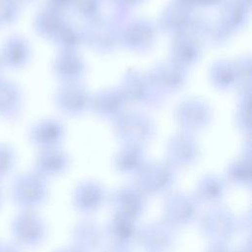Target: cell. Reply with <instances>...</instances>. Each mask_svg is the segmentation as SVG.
Returning <instances> with one entry per match:
<instances>
[{
    "label": "cell",
    "mask_w": 252,
    "mask_h": 252,
    "mask_svg": "<svg viewBox=\"0 0 252 252\" xmlns=\"http://www.w3.org/2000/svg\"><path fill=\"white\" fill-rule=\"evenodd\" d=\"M47 179L33 169L14 176L10 186V198L19 210H34L48 198Z\"/></svg>",
    "instance_id": "obj_1"
},
{
    "label": "cell",
    "mask_w": 252,
    "mask_h": 252,
    "mask_svg": "<svg viewBox=\"0 0 252 252\" xmlns=\"http://www.w3.org/2000/svg\"><path fill=\"white\" fill-rule=\"evenodd\" d=\"M47 224L34 210H19L10 221L12 241L21 249H33L47 238Z\"/></svg>",
    "instance_id": "obj_2"
},
{
    "label": "cell",
    "mask_w": 252,
    "mask_h": 252,
    "mask_svg": "<svg viewBox=\"0 0 252 252\" xmlns=\"http://www.w3.org/2000/svg\"><path fill=\"white\" fill-rule=\"evenodd\" d=\"M198 220L201 233L214 243H228L239 229L236 216L221 205L213 206Z\"/></svg>",
    "instance_id": "obj_3"
},
{
    "label": "cell",
    "mask_w": 252,
    "mask_h": 252,
    "mask_svg": "<svg viewBox=\"0 0 252 252\" xmlns=\"http://www.w3.org/2000/svg\"><path fill=\"white\" fill-rule=\"evenodd\" d=\"M176 182V172L170 163H146L136 174L135 185L148 197L168 194Z\"/></svg>",
    "instance_id": "obj_4"
},
{
    "label": "cell",
    "mask_w": 252,
    "mask_h": 252,
    "mask_svg": "<svg viewBox=\"0 0 252 252\" xmlns=\"http://www.w3.org/2000/svg\"><path fill=\"white\" fill-rule=\"evenodd\" d=\"M162 212L163 220L174 228L186 227L198 220L200 203L194 195L184 192H171L164 199Z\"/></svg>",
    "instance_id": "obj_5"
},
{
    "label": "cell",
    "mask_w": 252,
    "mask_h": 252,
    "mask_svg": "<svg viewBox=\"0 0 252 252\" xmlns=\"http://www.w3.org/2000/svg\"><path fill=\"white\" fill-rule=\"evenodd\" d=\"M176 241V228L165 220H156L140 226L137 244L145 252H170Z\"/></svg>",
    "instance_id": "obj_6"
},
{
    "label": "cell",
    "mask_w": 252,
    "mask_h": 252,
    "mask_svg": "<svg viewBox=\"0 0 252 252\" xmlns=\"http://www.w3.org/2000/svg\"><path fill=\"white\" fill-rule=\"evenodd\" d=\"M107 203L115 214L138 220L147 210L148 196L135 184L123 185L108 194Z\"/></svg>",
    "instance_id": "obj_7"
},
{
    "label": "cell",
    "mask_w": 252,
    "mask_h": 252,
    "mask_svg": "<svg viewBox=\"0 0 252 252\" xmlns=\"http://www.w3.org/2000/svg\"><path fill=\"white\" fill-rule=\"evenodd\" d=\"M107 200L108 193L106 189L94 180L80 182L73 193L74 207L86 215L98 212L107 203Z\"/></svg>",
    "instance_id": "obj_8"
},
{
    "label": "cell",
    "mask_w": 252,
    "mask_h": 252,
    "mask_svg": "<svg viewBox=\"0 0 252 252\" xmlns=\"http://www.w3.org/2000/svg\"><path fill=\"white\" fill-rule=\"evenodd\" d=\"M103 229L106 240L111 245L131 249L137 244L140 229L137 220L114 213Z\"/></svg>",
    "instance_id": "obj_9"
},
{
    "label": "cell",
    "mask_w": 252,
    "mask_h": 252,
    "mask_svg": "<svg viewBox=\"0 0 252 252\" xmlns=\"http://www.w3.org/2000/svg\"><path fill=\"white\" fill-rule=\"evenodd\" d=\"M73 245L83 252H101L105 247V233L101 225L93 219L78 221L72 230Z\"/></svg>",
    "instance_id": "obj_10"
},
{
    "label": "cell",
    "mask_w": 252,
    "mask_h": 252,
    "mask_svg": "<svg viewBox=\"0 0 252 252\" xmlns=\"http://www.w3.org/2000/svg\"><path fill=\"white\" fill-rule=\"evenodd\" d=\"M30 58L31 48L23 36L13 34L3 41L0 48V63L2 68L19 70L28 64Z\"/></svg>",
    "instance_id": "obj_11"
},
{
    "label": "cell",
    "mask_w": 252,
    "mask_h": 252,
    "mask_svg": "<svg viewBox=\"0 0 252 252\" xmlns=\"http://www.w3.org/2000/svg\"><path fill=\"white\" fill-rule=\"evenodd\" d=\"M69 166L68 156L57 147L40 150L33 170L45 179L64 173Z\"/></svg>",
    "instance_id": "obj_12"
},
{
    "label": "cell",
    "mask_w": 252,
    "mask_h": 252,
    "mask_svg": "<svg viewBox=\"0 0 252 252\" xmlns=\"http://www.w3.org/2000/svg\"><path fill=\"white\" fill-rule=\"evenodd\" d=\"M227 193V182L217 174H206L196 184L194 197L199 203L220 205Z\"/></svg>",
    "instance_id": "obj_13"
},
{
    "label": "cell",
    "mask_w": 252,
    "mask_h": 252,
    "mask_svg": "<svg viewBox=\"0 0 252 252\" xmlns=\"http://www.w3.org/2000/svg\"><path fill=\"white\" fill-rule=\"evenodd\" d=\"M23 107V95L19 86L9 80L0 78V120L15 121Z\"/></svg>",
    "instance_id": "obj_14"
},
{
    "label": "cell",
    "mask_w": 252,
    "mask_h": 252,
    "mask_svg": "<svg viewBox=\"0 0 252 252\" xmlns=\"http://www.w3.org/2000/svg\"><path fill=\"white\" fill-rule=\"evenodd\" d=\"M167 157L172 166H189L198 158V148L189 136H177L168 145Z\"/></svg>",
    "instance_id": "obj_15"
},
{
    "label": "cell",
    "mask_w": 252,
    "mask_h": 252,
    "mask_svg": "<svg viewBox=\"0 0 252 252\" xmlns=\"http://www.w3.org/2000/svg\"><path fill=\"white\" fill-rule=\"evenodd\" d=\"M61 135V127L53 120L40 121L34 124L29 132L30 141L40 150L57 147Z\"/></svg>",
    "instance_id": "obj_16"
},
{
    "label": "cell",
    "mask_w": 252,
    "mask_h": 252,
    "mask_svg": "<svg viewBox=\"0 0 252 252\" xmlns=\"http://www.w3.org/2000/svg\"><path fill=\"white\" fill-rule=\"evenodd\" d=\"M145 154L140 145L128 144L115 158V167L123 174H137L146 164Z\"/></svg>",
    "instance_id": "obj_17"
},
{
    "label": "cell",
    "mask_w": 252,
    "mask_h": 252,
    "mask_svg": "<svg viewBox=\"0 0 252 252\" xmlns=\"http://www.w3.org/2000/svg\"><path fill=\"white\" fill-rule=\"evenodd\" d=\"M63 27L58 10L47 7L41 10L35 17L34 28L36 32L45 37L54 38Z\"/></svg>",
    "instance_id": "obj_18"
},
{
    "label": "cell",
    "mask_w": 252,
    "mask_h": 252,
    "mask_svg": "<svg viewBox=\"0 0 252 252\" xmlns=\"http://www.w3.org/2000/svg\"><path fill=\"white\" fill-rule=\"evenodd\" d=\"M226 182L235 186L249 188L251 182V167L248 158H241L233 161L226 170Z\"/></svg>",
    "instance_id": "obj_19"
},
{
    "label": "cell",
    "mask_w": 252,
    "mask_h": 252,
    "mask_svg": "<svg viewBox=\"0 0 252 252\" xmlns=\"http://www.w3.org/2000/svg\"><path fill=\"white\" fill-rule=\"evenodd\" d=\"M17 163V152L15 148L6 143H0V182L2 183L7 177H9Z\"/></svg>",
    "instance_id": "obj_20"
},
{
    "label": "cell",
    "mask_w": 252,
    "mask_h": 252,
    "mask_svg": "<svg viewBox=\"0 0 252 252\" xmlns=\"http://www.w3.org/2000/svg\"><path fill=\"white\" fill-rule=\"evenodd\" d=\"M21 13V4L17 0H0V27L14 25Z\"/></svg>",
    "instance_id": "obj_21"
},
{
    "label": "cell",
    "mask_w": 252,
    "mask_h": 252,
    "mask_svg": "<svg viewBox=\"0 0 252 252\" xmlns=\"http://www.w3.org/2000/svg\"><path fill=\"white\" fill-rule=\"evenodd\" d=\"M58 102L60 107L67 109L69 107L70 109H80L84 105L85 96L83 94V92L79 89H64L62 90L58 94Z\"/></svg>",
    "instance_id": "obj_22"
},
{
    "label": "cell",
    "mask_w": 252,
    "mask_h": 252,
    "mask_svg": "<svg viewBox=\"0 0 252 252\" xmlns=\"http://www.w3.org/2000/svg\"><path fill=\"white\" fill-rule=\"evenodd\" d=\"M80 68V61L72 55L67 56V54L59 57L55 64V69L57 73L59 74V76H62L64 78H67V76L72 77L75 74L79 73Z\"/></svg>",
    "instance_id": "obj_23"
},
{
    "label": "cell",
    "mask_w": 252,
    "mask_h": 252,
    "mask_svg": "<svg viewBox=\"0 0 252 252\" xmlns=\"http://www.w3.org/2000/svg\"><path fill=\"white\" fill-rule=\"evenodd\" d=\"M151 35H153V34H152L151 29L149 27L140 26V27L132 28L131 32L127 34V37L132 38L129 41L130 43L140 44V43H144L146 41V39H148Z\"/></svg>",
    "instance_id": "obj_24"
},
{
    "label": "cell",
    "mask_w": 252,
    "mask_h": 252,
    "mask_svg": "<svg viewBox=\"0 0 252 252\" xmlns=\"http://www.w3.org/2000/svg\"><path fill=\"white\" fill-rule=\"evenodd\" d=\"M181 73L177 72L176 68L173 66H166L164 67L163 71L161 72V74L159 76L164 78V84L166 83V85H174L176 84V82L181 78Z\"/></svg>",
    "instance_id": "obj_25"
},
{
    "label": "cell",
    "mask_w": 252,
    "mask_h": 252,
    "mask_svg": "<svg viewBox=\"0 0 252 252\" xmlns=\"http://www.w3.org/2000/svg\"><path fill=\"white\" fill-rule=\"evenodd\" d=\"M205 252H232V248L228 245V243L211 242Z\"/></svg>",
    "instance_id": "obj_26"
},
{
    "label": "cell",
    "mask_w": 252,
    "mask_h": 252,
    "mask_svg": "<svg viewBox=\"0 0 252 252\" xmlns=\"http://www.w3.org/2000/svg\"><path fill=\"white\" fill-rule=\"evenodd\" d=\"M0 252H23V249H21L13 241L0 240Z\"/></svg>",
    "instance_id": "obj_27"
},
{
    "label": "cell",
    "mask_w": 252,
    "mask_h": 252,
    "mask_svg": "<svg viewBox=\"0 0 252 252\" xmlns=\"http://www.w3.org/2000/svg\"><path fill=\"white\" fill-rule=\"evenodd\" d=\"M101 252H131V249L108 244V246H105Z\"/></svg>",
    "instance_id": "obj_28"
},
{
    "label": "cell",
    "mask_w": 252,
    "mask_h": 252,
    "mask_svg": "<svg viewBox=\"0 0 252 252\" xmlns=\"http://www.w3.org/2000/svg\"><path fill=\"white\" fill-rule=\"evenodd\" d=\"M54 252H83L82 250H80L78 247H76L75 245H70V246H66V247H62L59 248L57 250H55Z\"/></svg>",
    "instance_id": "obj_29"
},
{
    "label": "cell",
    "mask_w": 252,
    "mask_h": 252,
    "mask_svg": "<svg viewBox=\"0 0 252 252\" xmlns=\"http://www.w3.org/2000/svg\"><path fill=\"white\" fill-rule=\"evenodd\" d=\"M232 252H250V244L249 242H245L240 245L236 249H232Z\"/></svg>",
    "instance_id": "obj_30"
},
{
    "label": "cell",
    "mask_w": 252,
    "mask_h": 252,
    "mask_svg": "<svg viewBox=\"0 0 252 252\" xmlns=\"http://www.w3.org/2000/svg\"><path fill=\"white\" fill-rule=\"evenodd\" d=\"M4 204V190L2 187V183L0 182V210L2 209Z\"/></svg>",
    "instance_id": "obj_31"
},
{
    "label": "cell",
    "mask_w": 252,
    "mask_h": 252,
    "mask_svg": "<svg viewBox=\"0 0 252 252\" xmlns=\"http://www.w3.org/2000/svg\"><path fill=\"white\" fill-rule=\"evenodd\" d=\"M21 5L22 4H25V3H29V2H32V1H33V0H17Z\"/></svg>",
    "instance_id": "obj_32"
},
{
    "label": "cell",
    "mask_w": 252,
    "mask_h": 252,
    "mask_svg": "<svg viewBox=\"0 0 252 252\" xmlns=\"http://www.w3.org/2000/svg\"><path fill=\"white\" fill-rule=\"evenodd\" d=\"M1 70H2V65L0 63V78H1Z\"/></svg>",
    "instance_id": "obj_33"
}]
</instances>
